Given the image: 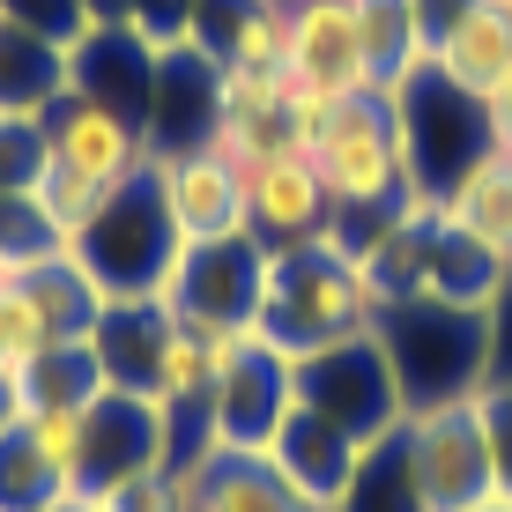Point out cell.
Segmentation results:
<instances>
[{
    "label": "cell",
    "instance_id": "obj_1",
    "mask_svg": "<svg viewBox=\"0 0 512 512\" xmlns=\"http://www.w3.org/2000/svg\"><path fill=\"white\" fill-rule=\"evenodd\" d=\"M186 245L171 238V216H164V193H156V164H141L127 186L104 201V216L90 223V231L75 238V260L104 282V297H164L171 268H179Z\"/></svg>",
    "mask_w": 512,
    "mask_h": 512
},
{
    "label": "cell",
    "instance_id": "obj_2",
    "mask_svg": "<svg viewBox=\"0 0 512 512\" xmlns=\"http://www.w3.org/2000/svg\"><path fill=\"white\" fill-rule=\"evenodd\" d=\"M312 171H320L334 216H386L409 193V156H401V119L394 97H349L334 112V127L312 141Z\"/></svg>",
    "mask_w": 512,
    "mask_h": 512
},
{
    "label": "cell",
    "instance_id": "obj_3",
    "mask_svg": "<svg viewBox=\"0 0 512 512\" xmlns=\"http://www.w3.org/2000/svg\"><path fill=\"white\" fill-rule=\"evenodd\" d=\"M156 164V193H164L171 238L208 253V245H238L253 238V208H245V171L208 141V149H179V156H149Z\"/></svg>",
    "mask_w": 512,
    "mask_h": 512
},
{
    "label": "cell",
    "instance_id": "obj_4",
    "mask_svg": "<svg viewBox=\"0 0 512 512\" xmlns=\"http://www.w3.org/2000/svg\"><path fill=\"white\" fill-rule=\"evenodd\" d=\"M38 119H45V171H67V179H82V186L119 193L149 164V141H141L134 119L112 112V104H97V97H82V90H60Z\"/></svg>",
    "mask_w": 512,
    "mask_h": 512
},
{
    "label": "cell",
    "instance_id": "obj_5",
    "mask_svg": "<svg viewBox=\"0 0 512 512\" xmlns=\"http://www.w3.org/2000/svg\"><path fill=\"white\" fill-rule=\"evenodd\" d=\"M282 82L327 97H372V60H364V30L349 0H290V60Z\"/></svg>",
    "mask_w": 512,
    "mask_h": 512
},
{
    "label": "cell",
    "instance_id": "obj_6",
    "mask_svg": "<svg viewBox=\"0 0 512 512\" xmlns=\"http://www.w3.org/2000/svg\"><path fill=\"white\" fill-rule=\"evenodd\" d=\"M245 208H253V238L268 253H297V245L334 231V201L305 149H275L260 164H245Z\"/></svg>",
    "mask_w": 512,
    "mask_h": 512
},
{
    "label": "cell",
    "instance_id": "obj_7",
    "mask_svg": "<svg viewBox=\"0 0 512 512\" xmlns=\"http://www.w3.org/2000/svg\"><path fill=\"white\" fill-rule=\"evenodd\" d=\"M216 149L231 164H260L275 149H297L290 141V82L282 75H231L223 67V104H216Z\"/></svg>",
    "mask_w": 512,
    "mask_h": 512
},
{
    "label": "cell",
    "instance_id": "obj_8",
    "mask_svg": "<svg viewBox=\"0 0 512 512\" xmlns=\"http://www.w3.org/2000/svg\"><path fill=\"white\" fill-rule=\"evenodd\" d=\"M446 231L483 245L498 268H512V156L505 149H483L446 186Z\"/></svg>",
    "mask_w": 512,
    "mask_h": 512
},
{
    "label": "cell",
    "instance_id": "obj_9",
    "mask_svg": "<svg viewBox=\"0 0 512 512\" xmlns=\"http://www.w3.org/2000/svg\"><path fill=\"white\" fill-rule=\"evenodd\" d=\"M512 67V8L505 0H475L461 23L431 45V75H446L461 97L483 104V90Z\"/></svg>",
    "mask_w": 512,
    "mask_h": 512
},
{
    "label": "cell",
    "instance_id": "obj_10",
    "mask_svg": "<svg viewBox=\"0 0 512 512\" xmlns=\"http://www.w3.org/2000/svg\"><path fill=\"white\" fill-rule=\"evenodd\" d=\"M216 60L231 75H282V60H290V0H253L231 23Z\"/></svg>",
    "mask_w": 512,
    "mask_h": 512
},
{
    "label": "cell",
    "instance_id": "obj_11",
    "mask_svg": "<svg viewBox=\"0 0 512 512\" xmlns=\"http://www.w3.org/2000/svg\"><path fill=\"white\" fill-rule=\"evenodd\" d=\"M45 179V119L0 112V193H30Z\"/></svg>",
    "mask_w": 512,
    "mask_h": 512
},
{
    "label": "cell",
    "instance_id": "obj_12",
    "mask_svg": "<svg viewBox=\"0 0 512 512\" xmlns=\"http://www.w3.org/2000/svg\"><path fill=\"white\" fill-rule=\"evenodd\" d=\"M483 134H490V149L512 156V67L483 90Z\"/></svg>",
    "mask_w": 512,
    "mask_h": 512
},
{
    "label": "cell",
    "instance_id": "obj_13",
    "mask_svg": "<svg viewBox=\"0 0 512 512\" xmlns=\"http://www.w3.org/2000/svg\"><path fill=\"white\" fill-rule=\"evenodd\" d=\"M15 423H23V394H15V379L0 372V431H15Z\"/></svg>",
    "mask_w": 512,
    "mask_h": 512
},
{
    "label": "cell",
    "instance_id": "obj_14",
    "mask_svg": "<svg viewBox=\"0 0 512 512\" xmlns=\"http://www.w3.org/2000/svg\"><path fill=\"white\" fill-rule=\"evenodd\" d=\"M0 30H8V8H0Z\"/></svg>",
    "mask_w": 512,
    "mask_h": 512
},
{
    "label": "cell",
    "instance_id": "obj_15",
    "mask_svg": "<svg viewBox=\"0 0 512 512\" xmlns=\"http://www.w3.org/2000/svg\"><path fill=\"white\" fill-rule=\"evenodd\" d=\"M505 8H512V0H505Z\"/></svg>",
    "mask_w": 512,
    "mask_h": 512
}]
</instances>
